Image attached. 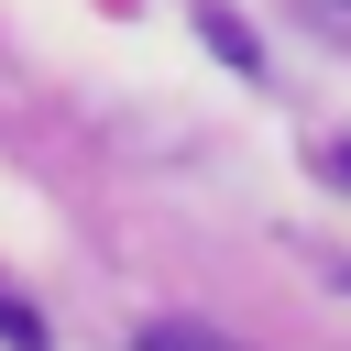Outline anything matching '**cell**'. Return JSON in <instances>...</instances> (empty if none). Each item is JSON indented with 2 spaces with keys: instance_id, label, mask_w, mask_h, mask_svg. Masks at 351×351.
<instances>
[{
  "instance_id": "cell-1",
  "label": "cell",
  "mask_w": 351,
  "mask_h": 351,
  "mask_svg": "<svg viewBox=\"0 0 351 351\" xmlns=\"http://www.w3.org/2000/svg\"><path fill=\"white\" fill-rule=\"evenodd\" d=\"M0 351H55V329H44V318H33L11 285H0Z\"/></svg>"
},
{
  "instance_id": "cell-2",
  "label": "cell",
  "mask_w": 351,
  "mask_h": 351,
  "mask_svg": "<svg viewBox=\"0 0 351 351\" xmlns=\"http://www.w3.org/2000/svg\"><path fill=\"white\" fill-rule=\"evenodd\" d=\"M132 351H241V340H219V329H186V318H154Z\"/></svg>"
},
{
  "instance_id": "cell-3",
  "label": "cell",
  "mask_w": 351,
  "mask_h": 351,
  "mask_svg": "<svg viewBox=\"0 0 351 351\" xmlns=\"http://www.w3.org/2000/svg\"><path fill=\"white\" fill-rule=\"evenodd\" d=\"M197 33H208V44H219V55H230V66H252V33H241V22H230V11H197Z\"/></svg>"
},
{
  "instance_id": "cell-4",
  "label": "cell",
  "mask_w": 351,
  "mask_h": 351,
  "mask_svg": "<svg viewBox=\"0 0 351 351\" xmlns=\"http://www.w3.org/2000/svg\"><path fill=\"white\" fill-rule=\"evenodd\" d=\"M329 176H340V186H351V143H340V154H329Z\"/></svg>"
}]
</instances>
